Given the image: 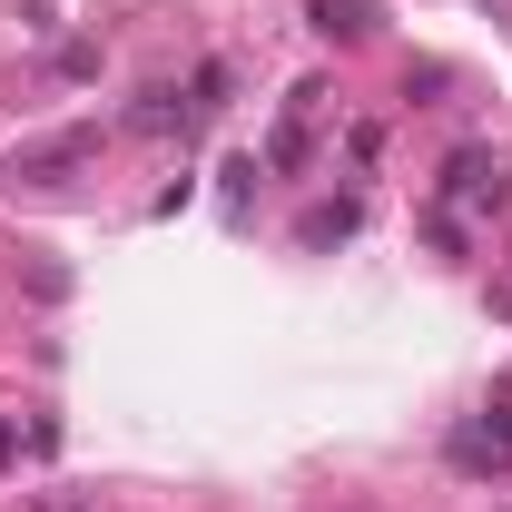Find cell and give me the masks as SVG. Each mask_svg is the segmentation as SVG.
<instances>
[{"instance_id": "6da1fadb", "label": "cell", "mask_w": 512, "mask_h": 512, "mask_svg": "<svg viewBox=\"0 0 512 512\" xmlns=\"http://www.w3.org/2000/svg\"><path fill=\"white\" fill-rule=\"evenodd\" d=\"M434 207H453L463 227H473V217H503V207H512V178H503V158H493L483 138H463V148L444 158V188H434Z\"/></svg>"}, {"instance_id": "7a4b0ae2", "label": "cell", "mask_w": 512, "mask_h": 512, "mask_svg": "<svg viewBox=\"0 0 512 512\" xmlns=\"http://www.w3.org/2000/svg\"><path fill=\"white\" fill-rule=\"evenodd\" d=\"M89 158H99V128L79 119V128H60V138H40V148H20V158H10L0 178H30V188H60L69 168H89Z\"/></svg>"}, {"instance_id": "3957f363", "label": "cell", "mask_w": 512, "mask_h": 512, "mask_svg": "<svg viewBox=\"0 0 512 512\" xmlns=\"http://www.w3.org/2000/svg\"><path fill=\"white\" fill-rule=\"evenodd\" d=\"M444 463H453V473H473V483H483V473H512V404H503V414H483V424H453Z\"/></svg>"}, {"instance_id": "277c9868", "label": "cell", "mask_w": 512, "mask_h": 512, "mask_svg": "<svg viewBox=\"0 0 512 512\" xmlns=\"http://www.w3.org/2000/svg\"><path fill=\"white\" fill-rule=\"evenodd\" d=\"M128 138H197V109L178 99V89H138V109H128Z\"/></svg>"}, {"instance_id": "5b68a950", "label": "cell", "mask_w": 512, "mask_h": 512, "mask_svg": "<svg viewBox=\"0 0 512 512\" xmlns=\"http://www.w3.org/2000/svg\"><path fill=\"white\" fill-rule=\"evenodd\" d=\"M306 158H316V109H306V99H286V119H276V138H266V168H276V178H296Z\"/></svg>"}, {"instance_id": "8992f818", "label": "cell", "mask_w": 512, "mask_h": 512, "mask_svg": "<svg viewBox=\"0 0 512 512\" xmlns=\"http://www.w3.org/2000/svg\"><path fill=\"white\" fill-rule=\"evenodd\" d=\"M365 227V197H316L306 217H296V247H345Z\"/></svg>"}, {"instance_id": "52a82bcc", "label": "cell", "mask_w": 512, "mask_h": 512, "mask_svg": "<svg viewBox=\"0 0 512 512\" xmlns=\"http://www.w3.org/2000/svg\"><path fill=\"white\" fill-rule=\"evenodd\" d=\"M306 30L316 40H365L375 30V0H306Z\"/></svg>"}, {"instance_id": "ba28073f", "label": "cell", "mask_w": 512, "mask_h": 512, "mask_svg": "<svg viewBox=\"0 0 512 512\" xmlns=\"http://www.w3.org/2000/svg\"><path fill=\"white\" fill-rule=\"evenodd\" d=\"M227 99H237V69H227V60H197V79H188V109H197V119H217Z\"/></svg>"}, {"instance_id": "9c48e42d", "label": "cell", "mask_w": 512, "mask_h": 512, "mask_svg": "<svg viewBox=\"0 0 512 512\" xmlns=\"http://www.w3.org/2000/svg\"><path fill=\"white\" fill-rule=\"evenodd\" d=\"M345 158H355V178H365V168L384 158V128H375V119H365V128H345Z\"/></svg>"}, {"instance_id": "30bf717a", "label": "cell", "mask_w": 512, "mask_h": 512, "mask_svg": "<svg viewBox=\"0 0 512 512\" xmlns=\"http://www.w3.org/2000/svg\"><path fill=\"white\" fill-rule=\"evenodd\" d=\"M50 69H60V79H99V50H89V40H69V50H60Z\"/></svg>"}, {"instance_id": "8fae6325", "label": "cell", "mask_w": 512, "mask_h": 512, "mask_svg": "<svg viewBox=\"0 0 512 512\" xmlns=\"http://www.w3.org/2000/svg\"><path fill=\"white\" fill-rule=\"evenodd\" d=\"M10 463H20V434H10V424H0V473H10Z\"/></svg>"}, {"instance_id": "7c38bea8", "label": "cell", "mask_w": 512, "mask_h": 512, "mask_svg": "<svg viewBox=\"0 0 512 512\" xmlns=\"http://www.w3.org/2000/svg\"><path fill=\"white\" fill-rule=\"evenodd\" d=\"M40 512H99V503H40Z\"/></svg>"}]
</instances>
